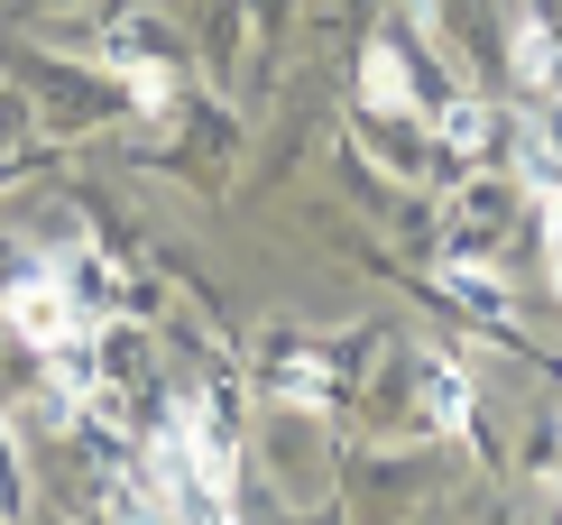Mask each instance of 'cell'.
<instances>
[{
    "label": "cell",
    "instance_id": "obj_1",
    "mask_svg": "<svg viewBox=\"0 0 562 525\" xmlns=\"http://www.w3.org/2000/svg\"><path fill=\"white\" fill-rule=\"evenodd\" d=\"M0 323H10L19 342L37 350V360H92V314H83L75 286H65V268H29V277H10V295H0Z\"/></svg>",
    "mask_w": 562,
    "mask_h": 525
},
{
    "label": "cell",
    "instance_id": "obj_4",
    "mask_svg": "<svg viewBox=\"0 0 562 525\" xmlns=\"http://www.w3.org/2000/svg\"><path fill=\"white\" fill-rule=\"evenodd\" d=\"M415 388H425V424L434 434H471V388H461V369L452 360H425V378H415Z\"/></svg>",
    "mask_w": 562,
    "mask_h": 525
},
{
    "label": "cell",
    "instance_id": "obj_10",
    "mask_svg": "<svg viewBox=\"0 0 562 525\" xmlns=\"http://www.w3.org/2000/svg\"><path fill=\"white\" fill-rule=\"evenodd\" d=\"M553 498H562V470H553Z\"/></svg>",
    "mask_w": 562,
    "mask_h": 525
},
{
    "label": "cell",
    "instance_id": "obj_2",
    "mask_svg": "<svg viewBox=\"0 0 562 525\" xmlns=\"http://www.w3.org/2000/svg\"><path fill=\"white\" fill-rule=\"evenodd\" d=\"M517 75L544 92V102H562V19L544 0H526V19H517Z\"/></svg>",
    "mask_w": 562,
    "mask_h": 525
},
{
    "label": "cell",
    "instance_id": "obj_7",
    "mask_svg": "<svg viewBox=\"0 0 562 525\" xmlns=\"http://www.w3.org/2000/svg\"><path fill=\"white\" fill-rule=\"evenodd\" d=\"M121 75H130V92H138V111H167L176 102V75L157 56H121Z\"/></svg>",
    "mask_w": 562,
    "mask_h": 525
},
{
    "label": "cell",
    "instance_id": "obj_9",
    "mask_svg": "<svg viewBox=\"0 0 562 525\" xmlns=\"http://www.w3.org/2000/svg\"><path fill=\"white\" fill-rule=\"evenodd\" d=\"M277 388H295V405H323V360H277Z\"/></svg>",
    "mask_w": 562,
    "mask_h": 525
},
{
    "label": "cell",
    "instance_id": "obj_3",
    "mask_svg": "<svg viewBox=\"0 0 562 525\" xmlns=\"http://www.w3.org/2000/svg\"><path fill=\"white\" fill-rule=\"evenodd\" d=\"M360 102L387 111V121H406V111H415V75H406L396 46H369V56H360Z\"/></svg>",
    "mask_w": 562,
    "mask_h": 525
},
{
    "label": "cell",
    "instance_id": "obj_8",
    "mask_svg": "<svg viewBox=\"0 0 562 525\" xmlns=\"http://www.w3.org/2000/svg\"><path fill=\"white\" fill-rule=\"evenodd\" d=\"M535 212H544V258H553V295H562V176H535Z\"/></svg>",
    "mask_w": 562,
    "mask_h": 525
},
{
    "label": "cell",
    "instance_id": "obj_5",
    "mask_svg": "<svg viewBox=\"0 0 562 525\" xmlns=\"http://www.w3.org/2000/svg\"><path fill=\"white\" fill-rule=\"evenodd\" d=\"M442 286H452L480 323H507V314H517V304H507V277H488L480 258H452V268H442Z\"/></svg>",
    "mask_w": 562,
    "mask_h": 525
},
{
    "label": "cell",
    "instance_id": "obj_6",
    "mask_svg": "<svg viewBox=\"0 0 562 525\" xmlns=\"http://www.w3.org/2000/svg\"><path fill=\"white\" fill-rule=\"evenodd\" d=\"M442 138H452L461 157H471V148H488V111L471 102V92H442Z\"/></svg>",
    "mask_w": 562,
    "mask_h": 525
}]
</instances>
